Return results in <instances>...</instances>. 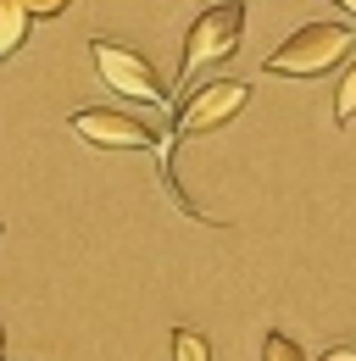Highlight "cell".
<instances>
[{
	"label": "cell",
	"instance_id": "obj_12",
	"mask_svg": "<svg viewBox=\"0 0 356 361\" xmlns=\"http://www.w3.org/2000/svg\"><path fill=\"white\" fill-rule=\"evenodd\" d=\"M334 6H345V11H351V17H356V0H334Z\"/></svg>",
	"mask_w": 356,
	"mask_h": 361
},
{
	"label": "cell",
	"instance_id": "obj_2",
	"mask_svg": "<svg viewBox=\"0 0 356 361\" xmlns=\"http://www.w3.org/2000/svg\"><path fill=\"white\" fill-rule=\"evenodd\" d=\"M245 39V0H218V6H206L195 23H189V34H184V56H178V78L189 84L201 67H218L228 61L234 50Z\"/></svg>",
	"mask_w": 356,
	"mask_h": 361
},
{
	"label": "cell",
	"instance_id": "obj_7",
	"mask_svg": "<svg viewBox=\"0 0 356 361\" xmlns=\"http://www.w3.org/2000/svg\"><path fill=\"white\" fill-rule=\"evenodd\" d=\"M351 123H356V61L345 67V78L334 90V128H351Z\"/></svg>",
	"mask_w": 356,
	"mask_h": 361
},
{
	"label": "cell",
	"instance_id": "obj_6",
	"mask_svg": "<svg viewBox=\"0 0 356 361\" xmlns=\"http://www.w3.org/2000/svg\"><path fill=\"white\" fill-rule=\"evenodd\" d=\"M28 23H34V11H28L23 0H0V61H11V56L23 50Z\"/></svg>",
	"mask_w": 356,
	"mask_h": 361
},
{
	"label": "cell",
	"instance_id": "obj_5",
	"mask_svg": "<svg viewBox=\"0 0 356 361\" xmlns=\"http://www.w3.org/2000/svg\"><path fill=\"white\" fill-rule=\"evenodd\" d=\"M73 134L95 145V150H150L156 145V128L150 123H139L129 111H112V106H89L73 117Z\"/></svg>",
	"mask_w": 356,
	"mask_h": 361
},
{
	"label": "cell",
	"instance_id": "obj_10",
	"mask_svg": "<svg viewBox=\"0 0 356 361\" xmlns=\"http://www.w3.org/2000/svg\"><path fill=\"white\" fill-rule=\"evenodd\" d=\"M23 6H28L34 17H61V11L73 6V0H23Z\"/></svg>",
	"mask_w": 356,
	"mask_h": 361
},
{
	"label": "cell",
	"instance_id": "obj_1",
	"mask_svg": "<svg viewBox=\"0 0 356 361\" xmlns=\"http://www.w3.org/2000/svg\"><path fill=\"white\" fill-rule=\"evenodd\" d=\"M345 50H356V23H307L267 56L262 73H273V78H323V73H334V61H345Z\"/></svg>",
	"mask_w": 356,
	"mask_h": 361
},
{
	"label": "cell",
	"instance_id": "obj_8",
	"mask_svg": "<svg viewBox=\"0 0 356 361\" xmlns=\"http://www.w3.org/2000/svg\"><path fill=\"white\" fill-rule=\"evenodd\" d=\"M173 361H212V345H206L195 328H178L173 334Z\"/></svg>",
	"mask_w": 356,
	"mask_h": 361
},
{
	"label": "cell",
	"instance_id": "obj_3",
	"mask_svg": "<svg viewBox=\"0 0 356 361\" xmlns=\"http://www.w3.org/2000/svg\"><path fill=\"white\" fill-rule=\"evenodd\" d=\"M245 106H251V84H239V78L201 84V90H189V100L178 106L173 139H167V145H178V139H195V134H212V128H222V123H234Z\"/></svg>",
	"mask_w": 356,
	"mask_h": 361
},
{
	"label": "cell",
	"instance_id": "obj_9",
	"mask_svg": "<svg viewBox=\"0 0 356 361\" xmlns=\"http://www.w3.org/2000/svg\"><path fill=\"white\" fill-rule=\"evenodd\" d=\"M262 361H301V345L290 334H267L262 339Z\"/></svg>",
	"mask_w": 356,
	"mask_h": 361
},
{
	"label": "cell",
	"instance_id": "obj_13",
	"mask_svg": "<svg viewBox=\"0 0 356 361\" xmlns=\"http://www.w3.org/2000/svg\"><path fill=\"white\" fill-rule=\"evenodd\" d=\"M0 356H6V328H0Z\"/></svg>",
	"mask_w": 356,
	"mask_h": 361
},
{
	"label": "cell",
	"instance_id": "obj_11",
	"mask_svg": "<svg viewBox=\"0 0 356 361\" xmlns=\"http://www.w3.org/2000/svg\"><path fill=\"white\" fill-rule=\"evenodd\" d=\"M323 361H356V345H334V350H328Z\"/></svg>",
	"mask_w": 356,
	"mask_h": 361
},
{
	"label": "cell",
	"instance_id": "obj_4",
	"mask_svg": "<svg viewBox=\"0 0 356 361\" xmlns=\"http://www.w3.org/2000/svg\"><path fill=\"white\" fill-rule=\"evenodd\" d=\"M89 56H95V73L106 78L112 94H129V100H145V106H162V100H167V84L156 78V67H150L139 50L117 45V39H95Z\"/></svg>",
	"mask_w": 356,
	"mask_h": 361
}]
</instances>
